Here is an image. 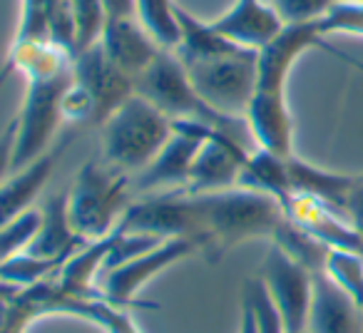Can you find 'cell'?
<instances>
[{
	"mask_svg": "<svg viewBox=\"0 0 363 333\" xmlns=\"http://www.w3.org/2000/svg\"><path fill=\"white\" fill-rule=\"evenodd\" d=\"M72 52L50 43L8 50L0 67V87L16 72L26 77V97L16 115V154L13 166L23 169L52 147V137L60 127L62 100L72 82Z\"/></svg>",
	"mask_w": 363,
	"mask_h": 333,
	"instance_id": "obj_1",
	"label": "cell"
},
{
	"mask_svg": "<svg viewBox=\"0 0 363 333\" xmlns=\"http://www.w3.org/2000/svg\"><path fill=\"white\" fill-rule=\"evenodd\" d=\"M199 209L202 254L217 264L227 252L252 239H269L284 222V207L277 197L234 187L212 194H192Z\"/></svg>",
	"mask_w": 363,
	"mask_h": 333,
	"instance_id": "obj_2",
	"label": "cell"
},
{
	"mask_svg": "<svg viewBox=\"0 0 363 333\" xmlns=\"http://www.w3.org/2000/svg\"><path fill=\"white\" fill-rule=\"evenodd\" d=\"M174 122L142 95H132L100 125L102 159L125 174H140L167 145Z\"/></svg>",
	"mask_w": 363,
	"mask_h": 333,
	"instance_id": "obj_3",
	"label": "cell"
},
{
	"mask_svg": "<svg viewBox=\"0 0 363 333\" xmlns=\"http://www.w3.org/2000/svg\"><path fill=\"white\" fill-rule=\"evenodd\" d=\"M130 174L105 159H87L67 189V212L72 229L85 242L105 239L120 227L130 207Z\"/></svg>",
	"mask_w": 363,
	"mask_h": 333,
	"instance_id": "obj_4",
	"label": "cell"
},
{
	"mask_svg": "<svg viewBox=\"0 0 363 333\" xmlns=\"http://www.w3.org/2000/svg\"><path fill=\"white\" fill-rule=\"evenodd\" d=\"M197 95L217 115L232 122H244L259 82V52L234 47L204 60L184 62Z\"/></svg>",
	"mask_w": 363,
	"mask_h": 333,
	"instance_id": "obj_5",
	"label": "cell"
},
{
	"mask_svg": "<svg viewBox=\"0 0 363 333\" xmlns=\"http://www.w3.org/2000/svg\"><path fill=\"white\" fill-rule=\"evenodd\" d=\"M135 92L160 107L172 122H204V125L229 130L239 122L224 120L197 95L187 67L172 50H162L145 72L135 77Z\"/></svg>",
	"mask_w": 363,
	"mask_h": 333,
	"instance_id": "obj_6",
	"label": "cell"
},
{
	"mask_svg": "<svg viewBox=\"0 0 363 333\" xmlns=\"http://www.w3.org/2000/svg\"><path fill=\"white\" fill-rule=\"evenodd\" d=\"M202 252V244L194 237H177V239H164L157 247H152L150 252L140 254V256L130 259L122 266L107 271L105 276L97 281L102 298L115 306L122 308H157V303L142 301L140 291L164 269L174 266L182 259L192 256V254Z\"/></svg>",
	"mask_w": 363,
	"mask_h": 333,
	"instance_id": "obj_7",
	"label": "cell"
},
{
	"mask_svg": "<svg viewBox=\"0 0 363 333\" xmlns=\"http://www.w3.org/2000/svg\"><path fill=\"white\" fill-rule=\"evenodd\" d=\"M117 229L130 234H145V237H155L162 242L177 237L199 239L197 199L182 189L132 199ZM199 244H202V239H199Z\"/></svg>",
	"mask_w": 363,
	"mask_h": 333,
	"instance_id": "obj_8",
	"label": "cell"
},
{
	"mask_svg": "<svg viewBox=\"0 0 363 333\" xmlns=\"http://www.w3.org/2000/svg\"><path fill=\"white\" fill-rule=\"evenodd\" d=\"M313 276L306 266L296 264L279 247H269L259 269V281L264 283L274 308L279 311L286 333H306L308 308L313 296Z\"/></svg>",
	"mask_w": 363,
	"mask_h": 333,
	"instance_id": "obj_9",
	"label": "cell"
},
{
	"mask_svg": "<svg viewBox=\"0 0 363 333\" xmlns=\"http://www.w3.org/2000/svg\"><path fill=\"white\" fill-rule=\"evenodd\" d=\"M212 130L214 127L204 125V122H174V132L160 149V154L140 174H135V179H132L135 189H140V192H155V189L174 192V189H182L184 192L199 147L204 145Z\"/></svg>",
	"mask_w": 363,
	"mask_h": 333,
	"instance_id": "obj_10",
	"label": "cell"
},
{
	"mask_svg": "<svg viewBox=\"0 0 363 333\" xmlns=\"http://www.w3.org/2000/svg\"><path fill=\"white\" fill-rule=\"evenodd\" d=\"M72 82L90 100L95 125H102L127 97L135 95V80L107 57L100 43L72 57Z\"/></svg>",
	"mask_w": 363,
	"mask_h": 333,
	"instance_id": "obj_11",
	"label": "cell"
},
{
	"mask_svg": "<svg viewBox=\"0 0 363 333\" xmlns=\"http://www.w3.org/2000/svg\"><path fill=\"white\" fill-rule=\"evenodd\" d=\"M247 157L249 152L239 145L232 132L214 127L204 140V145L199 147L184 192L212 194L239 187V177H242Z\"/></svg>",
	"mask_w": 363,
	"mask_h": 333,
	"instance_id": "obj_12",
	"label": "cell"
},
{
	"mask_svg": "<svg viewBox=\"0 0 363 333\" xmlns=\"http://www.w3.org/2000/svg\"><path fill=\"white\" fill-rule=\"evenodd\" d=\"M321 43L323 35L318 30V23L284 26L281 33L259 50V82L254 95L286 97L289 75H291L294 65L303 52Z\"/></svg>",
	"mask_w": 363,
	"mask_h": 333,
	"instance_id": "obj_13",
	"label": "cell"
},
{
	"mask_svg": "<svg viewBox=\"0 0 363 333\" xmlns=\"http://www.w3.org/2000/svg\"><path fill=\"white\" fill-rule=\"evenodd\" d=\"M284 217L301 227L306 234L328 247L331 252H351L363 254V237L356 232L348 214L323 204L321 199L308 197V194L291 192L281 202Z\"/></svg>",
	"mask_w": 363,
	"mask_h": 333,
	"instance_id": "obj_14",
	"label": "cell"
},
{
	"mask_svg": "<svg viewBox=\"0 0 363 333\" xmlns=\"http://www.w3.org/2000/svg\"><path fill=\"white\" fill-rule=\"evenodd\" d=\"M50 43L75 55V26L70 0H23L21 23L11 50Z\"/></svg>",
	"mask_w": 363,
	"mask_h": 333,
	"instance_id": "obj_15",
	"label": "cell"
},
{
	"mask_svg": "<svg viewBox=\"0 0 363 333\" xmlns=\"http://www.w3.org/2000/svg\"><path fill=\"white\" fill-rule=\"evenodd\" d=\"M212 28L244 50H262L281 33L284 23L269 0H234L232 8L212 21Z\"/></svg>",
	"mask_w": 363,
	"mask_h": 333,
	"instance_id": "obj_16",
	"label": "cell"
},
{
	"mask_svg": "<svg viewBox=\"0 0 363 333\" xmlns=\"http://www.w3.org/2000/svg\"><path fill=\"white\" fill-rule=\"evenodd\" d=\"M70 142L72 135H67L62 142L52 145L43 157H38L35 162L18 169L16 174H11L6 182L0 184V229L6 227V224H11L13 219H18L23 212L33 209V202H35V197L48 184L52 169L60 162V157L65 154Z\"/></svg>",
	"mask_w": 363,
	"mask_h": 333,
	"instance_id": "obj_17",
	"label": "cell"
},
{
	"mask_svg": "<svg viewBox=\"0 0 363 333\" xmlns=\"http://www.w3.org/2000/svg\"><path fill=\"white\" fill-rule=\"evenodd\" d=\"M102 50L107 52L112 62L120 70L135 80L140 72L155 62V57L162 52V47L152 40L150 33L142 28V23L135 18H117V21H105V30L100 38Z\"/></svg>",
	"mask_w": 363,
	"mask_h": 333,
	"instance_id": "obj_18",
	"label": "cell"
},
{
	"mask_svg": "<svg viewBox=\"0 0 363 333\" xmlns=\"http://www.w3.org/2000/svg\"><path fill=\"white\" fill-rule=\"evenodd\" d=\"M363 316L346 291L326 271L313 276L306 333H361Z\"/></svg>",
	"mask_w": 363,
	"mask_h": 333,
	"instance_id": "obj_19",
	"label": "cell"
},
{
	"mask_svg": "<svg viewBox=\"0 0 363 333\" xmlns=\"http://www.w3.org/2000/svg\"><path fill=\"white\" fill-rule=\"evenodd\" d=\"M43 209V224L38 237L33 239L28 254L40 259H57V261H67L77 249H82L85 239L72 229L70 212H67V192H60L50 197Z\"/></svg>",
	"mask_w": 363,
	"mask_h": 333,
	"instance_id": "obj_20",
	"label": "cell"
},
{
	"mask_svg": "<svg viewBox=\"0 0 363 333\" xmlns=\"http://www.w3.org/2000/svg\"><path fill=\"white\" fill-rule=\"evenodd\" d=\"M289 179H291V192L308 194V197L321 199L323 204L338 209V212H346L348 197H351L353 189L361 184L363 177H353V174H336L321 169V166H313L308 162L291 157L289 159Z\"/></svg>",
	"mask_w": 363,
	"mask_h": 333,
	"instance_id": "obj_21",
	"label": "cell"
},
{
	"mask_svg": "<svg viewBox=\"0 0 363 333\" xmlns=\"http://www.w3.org/2000/svg\"><path fill=\"white\" fill-rule=\"evenodd\" d=\"M291 159V157H289ZM289 159L286 157H277L272 152L254 149L249 152L247 162H244L242 177H239V187L254 189V192L277 197L279 202L291 194V179H289Z\"/></svg>",
	"mask_w": 363,
	"mask_h": 333,
	"instance_id": "obj_22",
	"label": "cell"
},
{
	"mask_svg": "<svg viewBox=\"0 0 363 333\" xmlns=\"http://www.w3.org/2000/svg\"><path fill=\"white\" fill-rule=\"evenodd\" d=\"M179 28L182 38L179 45H177L174 55L182 62H194L204 60V57L222 55V52L234 50V43H229L227 38H222L212 28V23H204L199 18H194L192 13H187L184 8H179Z\"/></svg>",
	"mask_w": 363,
	"mask_h": 333,
	"instance_id": "obj_23",
	"label": "cell"
},
{
	"mask_svg": "<svg viewBox=\"0 0 363 333\" xmlns=\"http://www.w3.org/2000/svg\"><path fill=\"white\" fill-rule=\"evenodd\" d=\"M137 21L162 50H177L182 38L179 6L174 0H135Z\"/></svg>",
	"mask_w": 363,
	"mask_h": 333,
	"instance_id": "obj_24",
	"label": "cell"
},
{
	"mask_svg": "<svg viewBox=\"0 0 363 333\" xmlns=\"http://www.w3.org/2000/svg\"><path fill=\"white\" fill-rule=\"evenodd\" d=\"M272 244L281 249L286 256H291L296 264L306 266L311 273L326 271V261H328L331 249L323 247L318 239H313L311 234H306L301 227H296L294 222H289L286 217H284V222L279 224V229L274 232Z\"/></svg>",
	"mask_w": 363,
	"mask_h": 333,
	"instance_id": "obj_25",
	"label": "cell"
},
{
	"mask_svg": "<svg viewBox=\"0 0 363 333\" xmlns=\"http://www.w3.org/2000/svg\"><path fill=\"white\" fill-rule=\"evenodd\" d=\"M65 266V261H57V259H40L33 256V254L23 252L13 259L0 261V281L11 283L18 288H28L33 283L48 281V278L57 276L60 269Z\"/></svg>",
	"mask_w": 363,
	"mask_h": 333,
	"instance_id": "obj_26",
	"label": "cell"
},
{
	"mask_svg": "<svg viewBox=\"0 0 363 333\" xmlns=\"http://www.w3.org/2000/svg\"><path fill=\"white\" fill-rule=\"evenodd\" d=\"M326 273L351 296L358 313L363 316V254L331 252L326 261Z\"/></svg>",
	"mask_w": 363,
	"mask_h": 333,
	"instance_id": "obj_27",
	"label": "cell"
},
{
	"mask_svg": "<svg viewBox=\"0 0 363 333\" xmlns=\"http://www.w3.org/2000/svg\"><path fill=\"white\" fill-rule=\"evenodd\" d=\"M40 224H43V209L33 207L0 229V261L28 252L33 239L40 232Z\"/></svg>",
	"mask_w": 363,
	"mask_h": 333,
	"instance_id": "obj_28",
	"label": "cell"
},
{
	"mask_svg": "<svg viewBox=\"0 0 363 333\" xmlns=\"http://www.w3.org/2000/svg\"><path fill=\"white\" fill-rule=\"evenodd\" d=\"M72 26H75V55L100 43L105 30V3L102 0H70Z\"/></svg>",
	"mask_w": 363,
	"mask_h": 333,
	"instance_id": "obj_29",
	"label": "cell"
},
{
	"mask_svg": "<svg viewBox=\"0 0 363 333\" xmlns=\"http://www.w3.org/2000/svg\"><path fill=\"white\" fill-rule=\"evenodd\" d=\"M242 298L249 303V306H252L257 333H286L281 316H279V311L274 308L272 298H269V293H267V288H264V283L259 281V276L244 283Z\"/></svg>",
	"mask_w": 363,
	"mask_h": 333,
	"instance_id": "obj_30",
	"label": "cell"
},
{
	"mask_svg": "<svg viewBox=\"0 0 363 333\" xmlns=\"http://www.w3.org/2000/svg\"><path fill=\"white\" fill-rule=\"evenodd\" d=\"M318 30L328 35H356L363 38V0H338L336 6L318 21Z\"/></svg>",
	"mask_w": 363,
	"mask_h": 333,
	"instance_id": "obj_31",
	"label": "cell"
},
{
	"mask_svg": "<svg viewBox=\"0 0 363 333\" xmlns=\"http://www.w3.org/2000/svg\"><path fill=\"white\" fill-rule=\"evenodd\" d=\"M336 3L338 0H269V6L277 11L284 26H303V23L323 21Z\"/></svg>",
	"mask_w": 363,
	"mask_h": 333,
	"instance_id": "obj_32",
	"label": "cell"
},
{
	"mask_svg": "<svg viewBox=\"0 0 363 333\" xmlns=\"http://www.w3.org/2000/svg\"><path fill=\"white\" fill-rule=\"evenodd\" d=\"M16 135H18V125L16 117L8 122V127L0 132V184L6 182L13 166V154H16Z\"/></svg>",
	"mask_w": 363,
	"mask_h": 333,
	"instance_id": "obj_33",
	"label": "cell"
},
{
	"mask_svg": "<svg viewBox=\"0 0 363 333\" xmlns=\"http://www.w3.org/2000/svg\"><path fill=\"white\" fill-rule=\"evenodd\" d=\"M346 212H348L351 224L356 227V232L363 237V179H361V184L351 192V197H348Z\"/></svg>",
	"mask_w": 363,
	"mask_h": 333,
	"instance_id": "obj_34",
	"label": "cell"
},
{
	"mask_svg": "<svg viewBox=\"0 0 363 333\" xmlns=\"http://www.w3.org/2000/svg\"><path fill=\"white\" fill-rule=\"evenodd\" d=\"M237 333H257V326H254V313L252 306L242 298V308H239V331Z\"/></svg>",
	"mask_w": 363,
	"mask_h": 333,
	"instance_id": "obj_35",
	"label": "cell"
}]
</instances>
